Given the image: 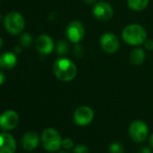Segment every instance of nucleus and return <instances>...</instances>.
I'll list each match as a JSON object with an SVG mask.
<instances>
[{
	"label": "nucleus",
	"mask_w": 153,
	"mask_h": 153,
	"mask_svg": "<svg viewBox=\"0 0 153 153\" xmlns=\"http://www.w3.org/2000/svg\"><path fill=\"white\" fill-rule=\"evenodd\" d=\"M52 71L56 78L62 82H69L76 76V67L75 63L64 57L57 59L52 66Z\"/></svg>",
	"instance_id": "1"
},
{
	"label": "nucleus",
	"mask_w": 153,
	"mask_h": 153,
	"mask_svg": "<svg viewBox=\"0 0 153 153\" xmlns=\"http://www.w3.org/2000/svg\"><path fill=\"white\" fill-rule=\"evenodd\" d=\"M123 40L129 45L139 46L147 40V32L140 25L132 24L127 25L122 33Z\"/></svg>",
	"instance_id": "2"
},
{
	"label": "nucleus",
	"mask_w": 153,
	"mask_h": 153,
	"mask_svg": "<svg viewBox=\"0 0 153 153\" xmlns=\"http://www.w3.org/2000/svg\"><path fill=\"white\" fill-rule=\"evenodd\" d=\"M42 143L48 151H57L62 147V139L59 132L53 128H47L42 134Z\"/></svg>",
	"instance_id": "3"
},
{
	"label": "nucleus",
	"mask_w": 153,
	"mask_h": 153,
	"mask_svg": "<svg viewBox=\"0 0 153 153\" xmlns=\"http://www.w3.org/2000/svg\"><path fill=\"white\" fill-rule=\"evenodd\" d=\"M25 21L24 16L18 12H11L5 17L4 26L6 30L14 35L19 34L25 29Z\"/></svg>",
	"instance_id": "4"
},
{
	"label": "nucleus",
	"mask_w": 153,
	"mask_h": 153,
	"mask_svg": "<svg viewBox=\"0 0 153 153\" xmlns=\"http://www.w3.org/2000/svg\"><path fill=\"white\" fill-rule=\"evenodd\" d=\"M65 34L73 43H79L85 36V27L79 21H71L66 27Z\"/></svg>",
	"instance_id": "5"
},
{
	"label": "nucleus",
	"mask_w": 153,
	"mask_h": 153,
	"mask_svg": "<svg viewBox=\"0 0 153 153\" xmlns=\"http://www.w3.org/2000/svg\"><path fill=\"white\" fill-rule=\"evenodd\" d=\"M149 129L147 124L140 121H133L129 127V135L134 142H142L147 138Z\"/></svg>",
	"instance_id": "6"
},
{
	"label": "nucleus",
	"mask_w": 153,
	"mask_h": 153,
	"mask_svg": "<svg viewBox=\"0 0 153 153\" xmlns=\"http://www.w3.org/2000/svg\"><path fill=\"white\" fill-rule=\"evenodd\" d=\"M92 12H93V16L97 20L102 22L109 21L114 16L113 7L105 1L97 2L93 7Z\"/></svg>",
	"instance_id": "7"
},
{
	"label": "nucleus",
	"mask_w": 153,
	"mask_h": 153,
	"mask_svg": "<svg viewBox=\"0 0 153 153\" xmlns=\"http://www.w3.org/2000/svg\"><path fill=\"white\" fill-rule=\"evenodd\" d=\"M100 46L105 53L114 54L119 50L120 42L116 35L112 33H106L100 38Z\"/></svg>",
	"instance_id": "8"
},
{
	"label": "nucleus",
	"mask_w": 153,
	"mask_h": 153,
	"mask_svg": "<svg viewBox=\"0 0 153 153\" xmlns=\"http://www.w3.org/2000/svg\"><path fill=\"white\" fill-rule=\"evenodd\" d=\"M74 122L79 125V126H85L89 124L94 118V111L89 106H80L76 108L74 112Z\"/></svg>",
	"instance_id": "9"
},
{
	"label": "nucleus",
	"mask_w": 153,
	"mask_h": 153,
	"mask_svg": "<svg viewBox=\"0 0 153 153\" xmlns=\"http://www.w3.org/2000/svg\"><path fill=\"white\" fill-rule=\"evenodd\" d=\"M19 123V115L14 110L5 111L0 115V126L6 131L14 130Z\"/></svg>",
	"instance_id": "10"
},
{
	"label": "nucleus",
	"mask_w": 153,
	"mask_h": 153,
	"mask_svg": "<svg viewBox=\"0 0 153 153\" xmlns=\"http://www.w3.org/2000/svg\"><path fill=\"white\" fill-rule=\"evenodd\" d=\"M35 47L39 53L42 55H49L53 51L55 45H54L53 40L51 39L50 35L42 34L38 36V38L36 39Z\"/></svg>",
	"instance_id": "11"
},
{
	"label": "nucleus",
	"mask_w": 153,
	"mask_h": 153,
	"mask_svg": "<svg viewBox=\"0 0 153 153\" xmlns=\"http://www.w3.org/2000/svg\"><path fill=\"white\" fill-rule=\"evenodd\" d=\"M16 141L9 133H0V153H15Z\"/></svg>",
	"instance_id": "12"
},
{
	"label": "nucleus",
	"mask_w": 153,
	"mask_h": 153,
	"mask_svg": "<svg viewBox=\"0 0 153 153\" xmlns=\"http://www.w3.org/2000/svg\"><path fill=\"white\" fill-rule=\"evenodd\" d=\"M38 144H39V136L34 131L27 132L22 138V146L27 151L33 150L34 149H36Z\"/></svg>",
	"instance_id": "13"
},
{
	"label": "nucleus",
	"mask_w": 153,
	"mask_h": 153,
	"mask_svg": "<svg viewBox=\"0 0 153 153\" xmlns=\"http://www.w3.org/2000/svg\"><path fill=\"white\" fill-rule=\"evenodd\" d=\"M17 64V57L12 51H6L0 55V68L12 69Z\"/></svg>",
	"instance_id": "14"
},
{
	"label": "nucleus",
	"mask_w": 153,
	"mask_h": 153,
	"mask_svg": "<svg viewBox=\"0 0 153 153\" xmlns=\"http://www.w3.org/2000/svg\"><path fill=\"white\" fill-rule=\"evenodd\" d=\"M146 58V53L143 49L140 48H136L131 51L129 54V60L131 64L135 66H140L141 65Z\"/></svg>",
	"instance_id": "15"
},
{
	"label": "nucleus",
	"mask_w": 153,
	"mask_h": 153,
	"mask_svg": "<svg viewBox=\"0 0 153 153\" xmlns=\"http://www.w3.org/2000/svg\"><path fill=\"white\" fill-rule=\"evenodd\" d=\"M149 0H127L128 7L130 9L139 12L144 10L148 5H149Z\"/></svg>",
	"instance_id": "16"
},
{
	"label": "nucleus",
	"mask_w": 153,
	"mask_h": 153,
	"mask_svg": "<svg viewBox=\"0 0 153 153\" xmlns=\"http://www.w3.org/2000/svg\"><path fill=\"white\" fill-rule=\"evenodd\" d=\"M55 50L58 55L63 57L69 51V44L65 40H60L57 42L55 46Z\"/></svg>",
	"instance_id": "17"
},
{
	"label": "nucleus",
	"mask_w": 153,
	"mask_h": 153,
	"mask_svg": "<svg viewBox=\"0 0 153 153\" xmlns=\"http://www.w3.org/2000/svg\"><path fill=\"white\" fill-rule=\"evenodd\" d=\"M19 42H20V45L23 47H25V48L30 47L33 43V36L28 33H22L19 38Z\"/></svg>",
	"instance_id": "18"
},
{
	"label": "nucleus",
	"mask_w": 153,
	"mask_h": 153,
	"mask_svg": "<svg viewBox=\"0 0 153 153\" xmlns=\"http://www.w3.org/2000/svg\"><path fill=\"white\" fill-rule=\"evenodd\" d=\"M109 150L111 153H123L124 152L123 146L122 145V143H120L118 141L113 142L109 147Z\"/></svg>",
	"instance_id": "19"
},
{
	"label": "nucleus",
	"mask_w": 153,
	"mask_h": 153,
	"mask_svg": "<svg viewBox=\"0 0 153 153\" xmlns=\"http://www.w3.org/2000/svg\"><path fill=\"white\" fill-rule=\"evenodd\" d=\"M73 55L76 59H81L84 56V48L79 43H75L73 47Z\"/></svg>",
	"instance_id": "20"
},
{
	"label": "nucleus",
	"mask_w": 153,
	"mask_h": 153,
	"mask_svg": "<svg viewBox=\"0 0 153 153\" xmlns=\"http://www.w3.org/2000/svg\"><path fill=\"white\" fill-rule=\"evenodd\" d=\"M73 153H88V149L85 145H78L76 146L73 149Z\"/></svg>",
	"instance_id": "21"
},
{
	"label": "nucleus",
	"mask_w": 153,
	"mask_h": 153,
	"mask_svg": "<svg viewBox=\"0 0 153 153\" xmlns=\"http://www.w3.org/2000/svg\"><path fill=\"white\" fill-rule=\"evenodd\" d=\"M74 145V142L71 139L69 138H67V139H64L62 140V147L65 149H69L73 147Z\"/></svg>",
	"instance_id": "22"
},
{
	"label": "nucleus",
	"mask_w": 153,
	"mask_h": 153,
	"mask_svg": "<svg viewBox=\"0 0 153 153\" xmlns=\"http://www.w3.org/2000/svg\"><path fill=\"white\" fill-rule=\"evenodd\" d=\"M144 46L147 50L151 51L153 50V41L152 40H146L144 42Z\"/></svg>",
	"instance_id": "23"
},
{
	"label": "nucleus",
	"mask_w": 153,
	"mask_h": 153,
	"mask_svg": "<svg viewBox=\"0 0 153 153\" xmlns=\"http://www.w3.org/2000/svg\"><path fill=\"white\" fill-rule=\"evenodd\" d=\"M138 153H151V149L149 147H141Z\"/></svg>",
	"instance_id": "24"
},
{
	"label": "nucleus",
	"mask_w": 153,
	"mask_h": 153,
	"mask_svg": "<svg viewBox=\"0 0 153 153\" xmlns=\"http://www.w3.org/2000/svg\"><path fill=\"white\" fill-rule=\"evenodd\" d=\"M5 81H6V75L3 71L0 70V86L3 85Z\"/></svg>",
	"instance_id": "25"
},
{
	"label": "nucleus",
	"mask_w": 153,
	"mask_h": 153,
	"mask_svg": "<svg viewBox=\"0 0 153 153\" xmlns=\"http://www.w3.org/2000/svg\"><path fill=\"white\" fill-rule=\"evenodd\" d=\"M83 1L88 5H95L97 3V0H83Z\"/></svg>",
	"instance_id": "26"
},
{
	"label": "nucleus",
	"mask_w": 153,
	"mask_h": 153,
	"mask_svg": "<svg viewBox=\"0 0 153 153\" xmlns=\"http://www.w3.org/2000/svg\"><path fill=\"white\" fill-rule=\"evenodd\" d=\"M15 51H16V53H20V52L22 51V48H21V46H19V45L16 46V47H15Z\"/></svg>",
	"instance_id": "27"
},
{
	"label": "nucleus",
	"mask_w": 153,
	"mask_h": 153,
	"mask_svg": "<svg viewBox=\"0 0 153 153\" xmlns=\"http://www.w3.org/2000/svg\"><path fill=\"white\" fill-rule=\"evenodd\" d=\"M149 145H150V147H151V148H153V133L149 136Z\"/></svg>",
	"instance_id": "28"
},
{
	"label": "nucleus",
	"mask_w": 153,
	"mask_h": 153,
	"mask_svg": "<svg viewBox=\"0 0 153 153\" xmlns=\"http://www.w3.org/2000/svg\"><path fill=\"white\" fill-rule=\"evenodd\" d=\"M2 46H3V40L1 39V37H0V50H1Z\"/></svg>",
	"instance_id": "29"
},
{
	"label": "nucleus",
	"mask_w": 153,
	"mask_h": 153,
	"mask_svg": "<svg viewBox=\"0 0 153 153\" xmlns=\"http://www.w3.org/2000/svg\"><path fill=\"white\" fill-rule=\"evenodd\" d=\"M59 153H68V152L66 150H61V151H59Z\"/></svg>",
	"instance_id": "30"
},
{
	"label": "nucleus",
	"mask_w": 153,
	"mask_h": 153,
	"mask_svg": "<svg viewBox=\"0 0 153 153\" xmlns=\"http://www.w3.org/2000/svg\"><path fill=\"white\" fill-rule=\"evenodd\" d=\"M1 20H2V16H1V14H0V22H1Z\"/></svg>",
	"instance_id": "31"
},
{
	"label": "nucleus",
	"mask_w": 153,
	"mask_h": 153,
	"mask_svg": "<svg viewBox=\"0 0 153 153\" xmlns=\"http://www.w3.org/2000/svg\"><path fill=\"white\" fill-rule=\"evenodd\" d=\"M0 1H1V0H0Z\"/></svg>",
	"instance_id": "32"
}]
</instances>
